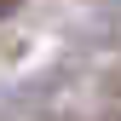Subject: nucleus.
<instances>
[{
    "instance_id": "f257e3e1",
    "label": "nucleus",
    "mask_w": 121,
    "mask_h": 121,
    "mask_svg": "<svg viewBox=\"0 0 121 121\" xmlns=\"http://www.w3.org/2000/svg\"><path fill=\"white\" fill-rule=\"evenodd\" d=\"M12 12H17V0H0V17H12Z\"/></svg>"
}]
</instances>
